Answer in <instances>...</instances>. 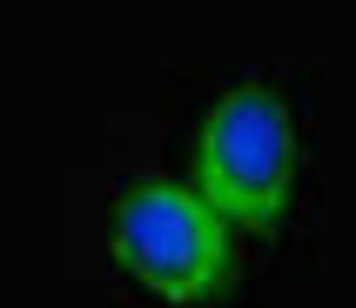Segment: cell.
<instances>
[{
	"mask_svg": "<svg viewBox=\"0 0 356 308\" xmlns=\"http://www.w3.org/2000/svg\"><path fill=\"white\" fill-rule=\"evenodd\" d=\"M202 194L216 221L269 228L289 201V114L269 94H236L202 141Z\"/></svg>",
	"mask_w": 356,
	"mask_h": 308,
	"instance_id": "1",
	"label": "cell"
},
{
	"mask_svg": "<svg viewBox=\"0 0 356 308\" xmlns=\"http://www.w3.org/2000/svg\"><path fill=\"white\" fill-rule=\"evenodd\" d=\"M121 262L168 302H202L222 289L229 275V248H222V221L209 214V201L181 188H135L121 201L115 221Z\"/></svg>",
	"mask_w": 356,
	"mask_h": 308,
	"instance_id": "2",
	"label": "cell"
}]
</instances>
